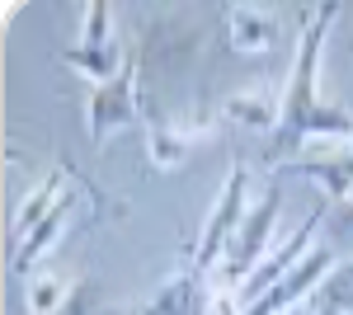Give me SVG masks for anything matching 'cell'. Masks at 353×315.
<instances>
[{
  "mask_svg": "<svg viewBox=\"0 0 353 315\" xmlns=\"http://www.w3.org/2000/svg\"><path fill=\"white\" fill-rule=\"evenodd\" d=\"M81 278H71V273H57V268H38L33 278H24V301H28V315H57L66 306V296L76 292Z\"/></svg>",
  "mask_w": 353,
  "mask_h": 315,
  "instance_id": "16",
  "label": "cell"
},
{
  "mask_svg": "<svg viewBox=\"0 0 353 315\" xmlns=\"http://www.w3.org/2000/svg\"><path fill=\"white\" fill-rule=\"evenodd\" d=\"M217 283L208 273H193V268H179L174 278H165V287L141 301L137 315H217Z\"/></svg>",
  "mask_w": 353,
  "mask_h": 315,
  "instance_id": "10",
  "label": "cell"
},
{
  "mask_svg": "<svg viewBox=\"0 0 353 315\" xmlns=\"http://www.w3.org/2000/svg\"><path fill=\"white\" fill-rule=\"evenodd\" d=\"M137 24H141V33L132 43V57L141 66L156 61V71H165V76L184 71L203 48V19L193 10H156V14L141 10Z\"/></svg>",
  "mask_w": 353,
  "mask_h": 315,
  "instance_id": "3",
  "label": "cell"
},
{
  "mask_svg": "<svg viewBox=\"0 0 353 315\" xmlns=\"http://www.w3.org/2000/svg\"><path fill=\"white\" fill-rule=\"evenodd\" d=\"M99 311H104V287H99L94 278H81L76 292L66 296V306H61L57 315H99Z\"/></svg>",
  "mask_w": 353,
  "mask_h": 315,
  "instance_id": "18",
  "label": "cell"
},
{
  "mask_svg": "<svg viewBox=\"0 0 353 315\" xmlns=\"http://www.w3.org/2000/svg\"><path fill=\"white\" fill-rule=\"evenodd\" d=\"M61 61L71 71H81L90 85H104L113 80L128 61H132V48L123 43V33L113 28V10L104 0H90L81 19V43H66L61 48Z\"/></svg>",
  "mask_w": 353,
  "mask_h": 315,
  "instance_id": "4",
  "label": "cell"
},
{
  "mask_svg": "<svg viewBox=\"0 0 353 315\" xmlns=\"http://www.w3.org/2000/svg\"><path fill=\"white\" fill-rule=\"evenodd\" d=\"M221 113L198 108L179 118H146V170H179L184 160L217 132Z\"/></svg>",
  "mask_w": 353,
  "mask_h": 315,
  "instance_id": "7",
  "label": "cell"
},
{
  "mask_svg": "<svg viewBox=\"0 0 353 315\" xmlns=\"http://www.w3.org/2000/svg\"><path fill=\"white\" fill-rule=\"evenodd\" d=\"M325 245L339 254L344 250V259H353V198L349 203H339V207H330L325 216Z\"/></svg>",
  "mask_w": 353,
  "mask_h": 315,
  "instance_id": "17",
  "label": "cell"
},
{
  "mask_svg": "<svg viewBox=\"0 0 353 315\" xmlns=\"http://www.w3.org/2000/svg\"><path fill=\"white\" fill-rule=\"evenodd\" d=\"M292 315H353V259L334 263V273Z\"/></svg>",
  "mask_w": 353,
  "mask_h": 315,
  "instance_id": "15",
  "label": "cell"
},
{
  "mask_svg": "<svg viewBox=\"0 0 353 315\" xmlns=\"http://www.w3.org/2000/svg\"><path fill=\"white\" fill-rule=\"evenodd\" d=\"M334 263H339V254H334L330 245H316V250H311V254H306V259H301L283 283H273V287L264 292L254 306H245L241 315H292L301 301H306V296H311V292L334 273Z\"/></svg>",
  "mask_w": 353,
  "mask_h": 315,
  "instance_id": "9",
  "label": "cell"
},
{
  "mask_svg": "<svg viewBox=\"0 0 353 315\" xmlns=\"http://www.w3.org/2000/svg\"><path fill=\"white\" fill-rule=\"evenodd\" d=\"M245 212H250V165L236 160V165L226 170V184H221L217 203H212L208 221H203V231H198V245H193V259H189L193 273H208V278L217 273L226 245H231L236 231H241Z\"/></svg>",
  "mask_w": 353,
  "mask_h": 315,
  "instance_id": "5",
  "label": "cell"
},
{
  "mask_svg": "<svg viewBox=\"0 0 353 315\" xmlns=\"http://www.w3.org/2000/svg\"><path fill=\"white\" fill-rule=\"evenodd\" d=\"M221 28H226V43L236 52H273L278 38H283L278 10H264V5H226Z\"/></svg>",
  "mask_w": 353,
  "mask_h": 315,
  "instance_id": "12",
  "label": "cell"
},
{
  "mask_svg": "<svg viewBox=\"0 0 353 315\" xmlns=\"http://www.w3.org/2000/svg\"><path fill=\"white\" fill-rule=\"evenodd\" d=\"M283 170L311 179V184H321L330 207H339V203L353 198V141H334L321 156H297L292 165H283Z\"/></svg>",
  "mask_w": 353,
  "mask_h": 315,
  "instance_id": "11",
  "label": "cell"
},
{
  "mask_svg": "<svg viewBox=\"0 0 353 315\" xmlns=\"http://www.w3.org/2000/svg\"><path fill=\"white\" fill-rule=\"evenodd\" d=\"M339 14L344 10L334 0H325V5L306 10V19H301L297 57H292V71L283 80V118L264 136V165L269 170L292 165L297 151H306V141H316V136L353 141V108L325 99V90H321V57H325V38L339 24Z\"/></svg>",
  "mask_w": 353,
  "mask_h": 315,
  "instance_id": "1",
  "label": "cell"
},
{
  "mask_svg": "<svg viewBox=\"0 0 353 315\" xmlns=\"http://www.w3.org/2000/svg\"><path fill=\"white\" fill-rule=\"evenodd\" d=\"M71 184H76V170H71L66 160H57L52 170H48V174H43V179L28 188L24 198H19L14 221H10V240H19L24 231H33V226H38V221H43V216H48V212H52L66 193H71Z\"/></svg>",
  "mask_w": 353,
  "mask_h": 315,
  "instance_id": "13",
  "label": "cell"
},
{
  "mask_svg": "<svg viewBox=\"0 0 353 315\" xmlns=\"http://www.w3.org/2000/svg\"><path fill=\"white\" fill-rule=\"evenodd\" d=\"M132 123H146V113H141V61L137 57L113 80L90 85V99H85V128H90L94 146H104L113 132L132 128Z\"/></svg>",
  "mask_w": 353,
  "mask_h": 315,
  "instance_id": "6",
  "label": "cell"
},
{
  "mask_svg": "<svg viewBox=\"0 0 353 315\" xmlns=\"http://www.w3.org/2000/svg\"><path fill=\"white\" fill-rule=\"evenodd\" d=\"M81 198H94V203H99V188L90 184L85 174H76L71 193H66V198H61V203H57V207L48 212L38 226H33V231H24L19 240H10V273H14V278H33V273H38L43 254H48L57 240L66 236V226L76 221V212H81Z\"/></svg>",
  "mask_w": 353,
  "mask_h": 315,
  "instance_id": "8",
  "label": "cell"
},
{
  "mask_svg": "<svg viewBox=\"0 0 353 315\" xmlns=\"http://www.w3.org/2000/svg\"><path fill=\"white\" fill-rule=\"evenodd\" d=\"M226 123H241V128H254V132H273L278 118H283V90L269 94V85H254V90H236L226 94L217 108Z\"/></svg>",
  "mask_w": 353,
  "mask_h": 315,
  "instance_id": "14",
  "label": "cell"
},
{
  "mask_svg": "<svg viewBox=\"0 0 353 315\" xmlns=\"http://www.w3.org/2000/svg\"><path fill=\"white\" fill-rule=\"evenodd\" d=\"M278 212H283V188L269 184V193L259 198V203H250V212H245L241 231H236V240L226 245V254H221L217 273H212V283H217V292H236L254 278V268L264 263V254H269L273 245V231H278Z\"/></svg>",
  "mask_w": 353,
  "mask_h": 315,
  "instance_id": "2",
  "label": "cell"
}]
</instances>
